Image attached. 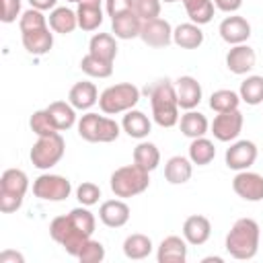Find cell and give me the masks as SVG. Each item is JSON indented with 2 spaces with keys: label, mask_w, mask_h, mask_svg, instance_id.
Here are the masks:
<instances>
[{
  "label": "cell",
  "mask_w": 263,
  "mask_h": 263,
  "mask_svg": "<svg viewBox=\"0 0 263 263\" xmlns=\"http://www.w3.org/2000/svg\"><path fill=\"white\" fill-rule=\"evenodd\" d=\"M72 193V183L68 177L43 173L33 181V195L41 201H64Z\"/></svg>",
  "instance_id": "ba28073f"
},
{
  "label": "cell",
  "mask_w": 263,
  "mask_h": 263,
  "mask_svg": "<svg viewBox=\"0 0 263 263\" xmlns=\"http://www.w3.org/2000/svg\"><path fill=\"white\" fill-rule=\"evenodd\" d=\"M134 162L142 168H146L148 173H152L154 168H158L160 164V150L156 144L142 140L136 148H134Z\"/></svg>",
  "instance_id": "f546056e"
},
{
  "label": "cell",
  "mask_w": 263,
  "mask_h": 263,
  "mask_svg": "<svg viewBox=\"0 0 263 263\" xmlns=\"http://www.w3.org/2000/svg\"><path fill=\"white\" fill-rule=\"evenodd\" d=\"M121 129H123L129 138L144 140V138H148V134H150V129H152V121H150V117H148L144 111L129 109V111H125V115H123V119H121Z\"/></svg>",
  "instance_id": "44dd1931"
},
{
  "label": "cell",
  "mask_w": 263,
  "mask_h": 263,
  "mask_svg": "<svg viewBox=\"0 0 263 263\" xmlns=\"http://www.w3.org/2000/svg\"><path fill=\"white\" fill-rule=\"evenodd\" d=\"M43 27H49L47 16L43 14V10L29 8V10H25V12L18 16V29H21V33L37 31V29H43Z\"/></svg>",
  "instance_id": "74e56055"
},
{
  "label": "cell",
  "mask_w": 263,
  "mask_h": 263,
  "mask_svg": "<svg viewBox=\"0 0 263 263\" xmlns=\"http://www.w3.org/2000/svg\"><path fill=\"white\" fill-rule=\"evenodd\" d=\"M109 185H111V191L115 193V197H121V199L136 197V195H140L148 189L150 173L146 168L138 166L136 162L125 164V166H119L111 173Z\"/></svg>",
  "instance_id": "3957f363"
},
{
  "label": "cell",
  "mask_w": 263,
  "mask_h": 263,
  "mask_svg": "<svg viewBox=\"0 0 263 263\" xmlns=\"http://www.w3.org/2000/svg\"><path fill=\"white\" fill-rule=\"evenodd\" d=\"M80 263H101L105 259V247L103 242L99 240H92V236L82 245L78 257H76Z\"/></svg>",
  "instance_id": "ab89813d"
},
{
  "label": "cell",
  "mask_w": 263,
  "mask_h": 263,
  "mask_svg": "<svg viewBox=\"0 0 263 263\" xmlns=\"http://www.w3.org/2000/svg\"><path fill=\"white\" fill-rule=\"evenodd\" d=\"M210 261H216V263H222V257H205L203 263H210Z\"/></svg>",
  "instance_id": "f907efd6"
},
{
  "label": "cell",
  "mask_w": 263,
  "mask_h": 263,
  "mask_svg": "<svg viewBox=\"0 0 263 263\" xmlns=\"http://www.w3.org/2000/svg\"><path fill=\"white\" fill-rule=\"evenodd\" d=\"M210 234H212V222L201 214H193L183 222V238L193 247L208 242Z\"/></svg>",
  "instance_id": "d6986e66"
},
{
  "label": "cell",
  "mask_w": 263,
  "mask_h": 263,
  "mask_svg": "<svg viewBox=\"0 0 263 263\" xmlns=\"http://www.w3.org/2000/svg\"><path fill=\"white\" fill-rule=\"evenodd\" d=\"M218 33L228 45L247 43V39L251 37V23L240 14H230L220 23Z\"/></svg>",
  "instance_id": "4fadbf2b"
},
{
  "label": "cell",
  "mask_w": 263,
  "mask_h": 263,
  "mask_svg": "<svg viewBox=\"0 0 263 263\" xmlns=\"http://www.w3.org/2000/svg\"><path fill=\"white\" fill-rule=\"evenodd\" d=\"M80 70L84 74H88L90 78H109L113 74V62H105V60H99V58L86 53L80 60Z\"/></svg>",
  "instance_id": "d590c367"
},
{
  "label": "cell",
  "mask_w": 263,
  "mask_h": 263,
  "mask_svg": "<svg viewBox=\"0 0 263 263\" xmlns=\"http://www.w3.org/2000/svg\"><path fill=\"white\" fill-rule=\"evenodd\" d=\"M160 8H162V0H136V4H134V10L142 21L158 18Z\"/></svg>",
  "instance_id": "7bdbcfd3"
},
{
  "label": "cell",
  "mask_w": 263,
  "mask_h": 263,
  "mask_svg": "<svg viewBox=\"0 0 263 263\" xmlns=\"http://www.w3.org/2000/svg\"><path fill=\"white\" fill-rule=\"evenodd\" d=\"M238 95H240V101L247 103V105H251V107L261 105L263 103V76H259V74L247 76L240 82Z\"/></svg>",
  "instance_id": "d6a6232c"
},
{
  "label": "cell",
  "mask_w": 263,
  "mask_h": 263,
  "mask_svg": "<svg viewBox=\"0 0 263 263\" xmlns=\"http://www.w3.org/2000/svg\"><path fill=\"white\" fill-rule=\"evenodd\" d=\"M21 39H23V47L33 55H45L53 47V33L49 27L21 33Z\"/></svg>",
  "instance_id": "7402d4cb"
},
{
  "label": "cell",
  "mask_w": 263,
  "mask_h": 263,
  "mask_svg": "<svg viewBox=\"0 0 263 263\" xmlns=\"http://www.w3.org/2000/svg\"><path fill=\"white\" fill-rule=\"evenodd\" d=\"M255 62H257V53L247 43L232 45L226 53V68L236 76H242V74L251 72L255 68Z\"/></svg>",
  "instance_id": "5bb4252c"
},
{
  "label": "cell",
  "mask_w": 263,
  "mask_h": 263,
  "mask_svg": "<svg viewBox=\"0 0 263 263\" xmlns=\"http://www.w3.org/2000/svg\"><path fill=\"white\" fill-rule=\"evenodd\" d=\"M142 18L136 14V10H127L119 16H113L111 18V31L115 33L117 39H136L140 37V31H142Z\"/></svg>",
  "instance_id": "ffe728a7"
},
{
  "label": "cell",
  "mask_w": 263,
  "mask_h": 263,
  "mask_svg": "<svg viewBox=\"0 0 263 263\" xmlns=\"http://www.w3.org/2000/svg\"><path fill=\"white\" fill-rule=\"evenodd\" d=\"M242 123H245L242 113L238 109H232V111L218 113L214 117L210 129L218 142H234L242 132Z\"/></svg>",
  "instance_id": "9c48e42d"
},
{
  "label": "cell",
  "mask_w": 263,
  "mask_h": 263,
  "mask_svg": "<svg viewBox=\"0 0 263 263\" xmlns=\"http://www.w3.org/2000/svg\"><path fill=\"white\" fill-rule=\"evenodd\" d=\"M29 177L21 168H6L0 177V212L12 214L16 212L27 195Z\"/></svg>",
  "instance_id": "5b68a950"
},
{
  "label": "cell",
  "mask_w": 263,
  "mask_h": 263,
  "mask_svg": "<svg viewBox=\"0 0 263 263\" xmlns=\"http://www.w3.org/2000/svg\"><path fill=\"white\" fill-rule=\"evenodd\" d=\"M175 90H177L179 107L185 109V111L195 109L201 103V95H203L201 92V84L193 76H179L177 82H175Z\"/></svg>",
  "instance_id": "2e32d148"
},
{
  "label": "cell",
  "mask_w": 263,
  "mask_h": 263,
  "mask_svg": "<svg viewBox=\"0 0 263 263\" xmlns=\"http://www.w3.org/2000/svg\"><path fill=\"white\" fill-rule=\"evenodd\" d=\"M47 23H49V29L53 33L68 35V33H72L78 27V16H76V10H72L68 6H55L49 12Z\"/></svg>",
  "instance_id": "4316f807"
},
{
  "label": "cell",
  "mask_w": 263,
  "mask_h": 263,
  "mask_svg": "<svg viewBox=\"0 0 263 263\" xmlns=\"http://www.w3.org/2000/svg\"><path fill=\"white\" fill-rule=\"evenodd\" d=\"M154 245L150 240V236L142 234V232H134L123 240V255L132 261H142L152 253Z\"/></svg>",
  "instance_id": "f1b7e54d"
},
{
  "label": "cell",
  "mask_w": 263,
  "mask_h": 263,
  "mask_svg": "<svg viewBox=\"0 0 263 263\" xmlns=\"http://www.w3.org/2000/svg\"><path fill=\"white\" fill-rule=\"evenodd\" d=\"M29 4L37 10H53L58 6V0H29Z\"/></svg>",
  "instance_id": "c3c4849f"
},
{
  "label": "cell",
  "mask_w": 263,
  "mask_h": 263,
  "mask_svg": "<svg viewBox=\"0 0 263 263\" xmlns=\"http://www.w3.org/2000/svg\"><path fill=\"white\" fill-rule=\"evenodd\" d=\"M76 16H78V27L82 31H97L103 25V8L101 6L78 4Z\"/></svg>",
  "instance_id": "e575fe53"
},
{
  "label": "cell",
  "mask_w": 263,
  "mask_h": 263,
  "mask_svg": "<svg viewBox=\"0 0 263 263\" xmlns=\"http://www.w3.org/2000/svg\"><path fill=\"white\" fill-rule=\"evenodd\" d=\"M193 175V162L189 156H171L164 164V179L171 185H183Z\"/></svg>",
  "instance_id": "cb8c5ba5"
},
{
  "label": "cell",
  "mask_w": 263,
  "mask_h": 263,
  "mask_svg": "<svg viewBox=\"0 0 263 263\" xmlns=\"http://www.w3.org/2000/svg\"><path fill=\"white\" fill-rule=\"evenodd\" d=\"M187 245L189 242L177 234L162 238L156 249L158 263H185L187 261Z\"/></svg>",
  "instance_id": "e0dca14e"
},
{
  "label": "cell",
  "mask_w": 263,
  "mask_h": 263,
  "mask_svg": "<svg viewBox=\"0 0 263 263\" xmlns=\"http://www.w3.org/2000/svg\"><path fill=\"white\" fill-rule=\"evenodd\" d=\"M99 197H101V187L92 181H84L76 187V199L80 201V205L90 208V205L99 203Z\"/></svg>",
  "instance_id": "60d3db41"
},
{
  "label": "cell",
  "mask_w": 263,
  "mask_h": 263,
  "mask_svg": "<svg viewBox=\"0 0 263 263\" xmlns=\"http://www.w3.org/2000/svg\"><path fill=\"white\" fill-rule=\"evenodd\" d=\"M224 160H226V166L236 171V173L251 168L255 164V160H257V146H255V142H251V140H236V142H232L230 148H226Z\"/></svg>",
  "instance_id": "30bf717a"
},
{
  "label": "cell",
  "mask_w": 263,
  "mask_h": 263,
  "mask_svg": "<svg viewBox=\"0 0 263 263\" xmlns=\"http://www.w3.org/2000/svg\"><path fill=\"white\" fill-rule=\"evenodd\" d=\"M179 127H181V134H183V136H187V138L193 140V138H201V136L208 134V129H210V121H208V117H205L203 113L189 109L187 113L181 115V119H179Z\"/></svg>",
  "instance_id": "83f0119b"
},
{
  "label": "cell",
  "mask_w": 263,
  "mask_h": 263,
  "mask_svg": "<svg viewBox=\"0 0 263 263\" xmlns=\"http://www.w3.org/2000/svg\"><path fill=\"white\" fill-rule=\"evenodd\" d=\"M234 193L245 201H263V175L253 171H238L232 179Z\"/></svg>",
  "instance_id": "8fae6325"
},
{
  "label": "cell",
  "mask_w": 263,
  "mask_h": 263,
  "mask_svg": "<svg viewBox=\"0 0 263 263\" xmlns=\"http://www.w3.org/2000/svg\"><path fill=\"white\" fill-rule=\"evenodd\" d=\"M68 101L76 111H88L90 107H95L99 103V90H97L95 82L80 80V82L72 84V88L68 92Z\"/></svg>",
  "instance_id": "ac0fdd59"
},
{
  "label": "cell",
  "mask_w": 263,
  "mask_h": 263,
  "mask_svg": "<svg viewBox=\"0 0 263 263\" xmlns=\"http://www.w3.org/2000/svg\"><path fill=\"white\" fill-rule=\"evenodd\" d=\"M140 39L150 47H166L173 43V27L166 18H152L142 23Z\"/></svg>",
  "instance_id": "7c38bea8"
},
{
  "label": "cell",
  "mask_w": 263,
  "mask_h": 263,
  "mask_svg": "<svg viewBox=\"0 0 263 263\" xmlns=\"http://www.w3.org/2000/svg\"><path fill=\"white\" fill-rule=\"evenodd\" d=\"M0 263H25V257L18 251L6 249V251L0 253Z\"/></svg>",
  "instance_id": "7dc6e473"
},
{
  "label": "cell",
  "mask_w": 263,
  "mask_h": 263,
  "mask_svg": "<svg viewBox=\"0 0 263 263\" xmlns=\"http://www.w3.org/2000/svg\"><path fill=\"white\" fill-rule=\"evenodd\" d=\"M129 205L119 197V199H107L99 208V220L109 226V228H121L129 222Z\"/></svg>",
  "instance_id": "9a60e30c"
},
{
  "label": "cell",
  "mask_w": 263,
  "mask_h": 263,
  "mask_svg": "<svg viewBox=\"0 0 263 263\" xmlns=\"http://www.w3.org/2000/svg\"><path fill=\"white\" fill-rule=\"evenodd\" d=\"M259 242H261V228L253 218H238L232 228L226 234L224 247L228 251L230 257L238 259V261H247L253 259L259 251Z\"/></svg>",
  "instance_id": "7a4b0ae2"
},
{
  "label": "cell",
  "mask_w": 263,
  "mask_h": 263,
  "mask_svg": "<svg viewBox=\"0 0 263 263\" xmlns=\"http://www.w3.org/2000/svg\"><path fill=\"white\" fill-rule=\"evenodd\" d=\"M173 43L181 49H197L203 43V31L195 23H181L173 29Z\"/></svg>",
  "instance_id": "603a6c76"
},
{
  "label": "cell",
  "mask_w": 263,
  "mask_h": 263,
  "mask_svg": "<svg viewBox=\"0 0 263 263\" xmlns=\"http://www.w3.org/2000/svg\"><path fill=\"white\" fill-rule=\"evenodd\" d=\"M29 127H31V132H33L37 138H39V136L58 134V127L53 125V121H51V117H49V113H47L45 109H39V111H35V113L31 115Z\"/></svg>",
  "instance_id": "f35d334b"
},
{
  "label": "cell",
  "mask_w": 263,
  "mask_h": 263,
  "mask_svg": "<svg viewBox=\"0 0 263 263\" xmlns=\"http://www.w3.org/2000/svg\"><path fill=\"white\" fill-rule=\"evenodd\" d=\"M162 2H166V4H173V2H181V0H162Z\"/></svg>",
  "instance_id": "816d5d0a"
},
{
  "label": "cell",
  "mask_w": 263,
  "mask_h": 263,
  "mask_svg": "<svg viewBox=\"0 0 263 263\" xmlns=\"http://www.w3.org/2000/svg\"><path fill=\"white\" fill-rule=\"evenodd\" d=\"M103 0H80L78 4H88V6H101Z\"/></svg>",
  "instance_id": "681fc988"
},
{
  "label": "cell",
  "mask_w": 263,
  "mask_h": 263,
  "mask_svg": "<svg viewBox=\"0 0 263 263\" xmlns=\"http://www.w3.org/2000/svg\"><path fill=\"white\" fill-rule=\"evenodd\" d=\"M138 101H140V88L132 82H119V84L107 86L99 95V109L105 115H119L134 109Z\"/></svg>",
  "instance_id": "8992f818"
},
{
  "label": "cell",
  "mask_w": 263,
  "mask_h": 263,
  "mask_svg": "<svg viewBox=\"0 0 263 263\" xmlns=\"http://www.w3.org/2000/svg\"><path fill=\"white\" fill-rule=\"evenodd\" d=\"M185 10H187V16L191 23L195 25H208L212 18H214V0H181Z\"/></svg>",
  "instance_id": "1f68e13d"
},
{
  "label": "cell",
  "mask_w": 263,
  "mask_h": 263,
  "mask_svg": "<svg viewBox=\"0 0 263 263\" xmlns=\"http://www.w3.org/2000/svg\"><path fill=\"white\" fill-rule=\"evenodd\" d=\"M134 4H136V0H105V10L113 18L127 10H134Z\"/></svg>",
  "instance_id": "ee69618b"
},
{
  "label": "cell",
  "mask_w": 263,
  "mask_h": 263,
  "mask_svg": "<svg viewBox=\"0 0 263 263\" xmlns=\"http://www.w3.org/2000/svg\"><path fill=\"white\" fill-rule=\"evenodd\" d=\"M144 92L150 99V107H152V119L156 125L160 127H173L179 123L181 115H179V101H177V90H175V82H171L168 78L156 80L152 86H146Z\"/></svg>",
  "instance_id": "6da1fadb"
},
{
  "label": "cell",
  "mask_w": 263,
  "mask_h": 263,
  "mask_svg": "<svg viewBox=\"0 0 263 263\" xmlns=\"http://www.w3.org/2000/svg\"><path fill=\"white\" fill-rule=\"evenodd\" d=\"M2 2V23H14L21 16V0H0Z\"/></svg>",
  "instance_id": "f6af8a7d"
},
{
  "label": "cell",
  "mask_w": 263,
  "mask_h": 263,
  "mask_svg": "<svg viewBox=\"0 0 263 263\" xmlns=\"http://www.w3.org/2000/svg\"><path fill=\"white\" fill-rule=\"evenodd\" d=\"M117 37L111 33H95L88 41V53L105 60V62H115L117 58Z\"/></svg>",
  "instance_id": "d4e9b609"
},
{
  "label": "cell",
  "mask_w": 263,
  "mask_h": 263,
  "mask_svg": "<svg viewBox=\"0 0 263 263\" xmlns=\"http://www.w3.org/2000/svg\"><path fill=\"white\" fill-rule=\"evenodd\" d=\"M68 216H70V220H72V224H74V228H76L78 232H82L84 236H92L95 226H97V220H95V214H92L86 205L70 210Z\"/></svg>",
  "instance_id": "8d00e7d4"
},
{
  "label": "cell",
  "mask_w": 263,
  "mask_h": 263,
  "mask_svg": "<svg viewBox=\"0 0 263 263\" xmlns=\"http://www.w3.org/2000/svg\"><path fill=\"white\" fill-rule=\"evenodd\" d=\"M64 152H66V142H64L62 134L58 132L51 136H39L29 152V158H31L33 166L47 171L64 158Z\"/></svg>",
  "instance_id": "52a82bcc"
},
{
  "label": "cell",
  "mask_w": 263,
  "mask_h": 263,
  "mask_svg": "<svg viewBox=\"0 0 263 263\" xmlns=\"http://www.w3.org/2000/svg\"><path fill=\"white\" fill-rule=\"evenodd\" d=\"M45 111L49 113L53 125L58 127V132H66L72 125H76V109L70 105V101H53L45 107Z\"/></svg>",
  "instance_id": "484cf974"
},
{
  "label": "cell",
  "mask_w": 263,
  "mask_h": 263,
  "mask_svg": "<svg viewBox=\"0 0 263 263\" xmlns=\"http://www.w3.org/2000/svg\"><path fill=\"white\" fill-rule=\"evenodd\" d=\"M238 105H240V95L230 88H220L210 95V109H214L216 113L238 109Z\"/></svg>",
  "instance_id": "836d02e7"
},
{
  "label": "cell",
  "mask_w": 263,
  "mask_h": 263,
  "mask_svg": "<svg viewBox=\"0 0 263 263\" xmlns=\"http://www.w3.org/2000/svg\"><path fill=\"white\" fill-rule=\"evenodd\" d=\"M72 232V222H70V216H55L49 224V236L58 242V245H64L66 238L70 236Z\"/></svg>",
  "instance_id": "b9f144b4"
},
{
  "label": "cell",
  "mask_w": 263,
  "mask_h": 263,
  "mask_svg": "<svg viewBox=\"0 0 263 263\" xmlns=\"http://www.w3.org/2000/svg\"><path fill=\"white\" fill-rule=\"evenodd\" d=\"M214 6L222 12H228V14H234L240 6H242V0H214Z\"/></svg>",
  "instance_id": "bcb514c9"
},
{
  "label": "cell",
  "mask_w": 263,
  "mask_h": 263,
  "mask_svg": "<svg viewBox=\"0 0 263 263\" xmlns=\"http://www.w3.org/2000/svg\"><path fill=\"white\" fill-rule=\"evenodd\" d=\"M66 2H76V4H78V2H80V0H66Z\"/></svg>",
  "instance_id": "f5cc1de1"
},
{
  "label": "cell",
  "mask_w": 263,
  "mask_h": 263,
  "mask_svg": "<svg viewBox=\"0 0 263 263\" xmlns=\"http://www.w3.org/2000/svg\"><path fill=\"white\" fill-rule=\"evenodd\" d=\"M216 158V148L214 142L208 140L205 136L201 138H193L189 144V160L197 166H205Z\"/></svg>",
  "instance_id": "4dcf8cb0"
},
{
  "label": "cell",
  "mask_w": 263,
  "mask_h": 263,
  "mask_svg": "<svg viewBox=\"0 0 263 263\" xmlns=\"http://www.w3.org/2000/svg\"><path fill=\"white\" fill-rule=\"evenodd\" d=\"M76 127H78V136L90 144H109L115 142L121 134V125L115 119L92 111H86L78 119Z\"/></svg>",
  "instance_id": "277c9868"
}]
</instances>
